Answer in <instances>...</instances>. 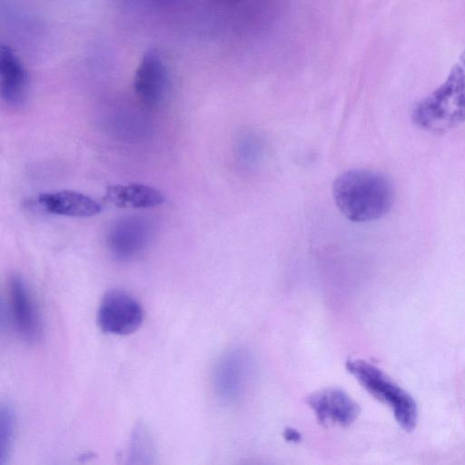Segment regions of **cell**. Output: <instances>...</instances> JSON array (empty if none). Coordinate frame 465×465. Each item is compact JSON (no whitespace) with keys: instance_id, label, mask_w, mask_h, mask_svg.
<instances>
[{"instance_id":"obj_1","label":"cell","mask_w":465,"mask_h":465,"mask_svg":"<svg viewBox=\"0 0 465 465\" xmlns=\"http://www.w3.org/2000/svg\"><path fill=\"white\" fill-rule=\"evenodd\" d=\"M332 196L340 212L350 221L379 220L391 209L394 188L383 173L369 169H351L336 177Z\"/></svg>"},{"instance_id":"obj_2","label":"cell","mask_w":465,"mask_h":465,"mask_svg":"<svg viewBox=\"0 0 465 465\" xmlns=\"http://www.w3.org/2000/svg\"><path fill=\"white\" fill-rule=\"evenodd\" d=\"M412 121L432 134H444L465 121V51L445 81L415 106Z\"/></svg>"},{"instance_id":"obj_3","label":"cell","mask_w":465,"mask_h":465,"mask_svg":"<svg viewBox=\"0 0 465 465\" xmlns=\"http://www.w3.org/2000/svg\"><path fill=\"white\" fill-rule=\"evenodd\" d=\"M348 371L374 398L386 404L406 431L415 429L418 408L414 399L381 370L361 360L347 362Z\"/></svg>"},{"instance_id":"obj_4","label":"cell","mask_w":465,"mask_h":465,"mask_svg":"<svg viewBox=\"0 0 465 465\" xmlns=\"http://www.w3.org/2000/svg\"><path fill=\"white\" fill-rule=\"evenodd\" d=\"M7 316L15 334L26 342L42 336V318L35 296L25 280L17 274L8 282Z\"/></svg>"},{"instance_id":"obj_5","label":"cell","mask_w":465,"mask_h":465,"mask_svg":"<svg viewBox=\"0 0 465 465\" xmlns=\"http://www.w3.org/2000/svg\"><path fill=\"white\" fill-rule=\"evenodd\" d=\"M143 321L141 303L122 289L104 293L97 311L99 328L114 335H128L137 331Z\"/></svg>"},{"instance_id":"obj_6","label":"cell","mask_w":465,"mask_h":465,"mask_svg":"<svg viewBox=\"0 0 465 465\" xmlns=\"http://www.w3.org/2000/svg\"><path fill=\"white\" fill-rule=\"evenodd\" d=\"M153 233V224L147 218L136 215L122 217L108 230L107 248L116 260L133 261L147 249Z\"/></svg>"},{"instance_id":"obj_7","label":"cell","mask_w":465,"mask_h":465,"mask_svg":"<svg viewBox=\"0 0 465 465\" xmlns=\"http://www.w3.org/2000/svg\"><path fill=\"white\" fill-rule=\"evenodd\" d=\"M252 371L251 355L242 349L223 354L215 365L213 384L217 394L229 401L238 399L244 391Z\"/></svg>"},{"instance_id":"obj_8","label":"cell","mask_w":465,"mask_h":465,"mask_svg":"<svg viewBox=\"0 0 465 465\" xmlns=\"http://www.w3.org/2000/svg\"><path fill=\"white\" fill-rule=\"evenodd\" d=\"M134 87L138 98L147 106L155 108L164 103L169 81L165 64L157 52L143 55L134 74Z\"/></svg>"},{"instance_id":"obj_9","label":"cell","mask_w":465,"mask_h":465,"mask_svg":"<svg viewBox=\"0 0 465 465\" xmlns=\"http://www.w3.org/2000/svg\"><path fill=\"white\" fill-rule=\"evenodd\" d=\"M34 203L45 213L75 218L94 216L102 211L98 201L71 190L41 193L35 198Z\"/></svg>"},{"instance_id":"obj_10","label":"cell","mask_w":465,"mask_h":465,"mask_svg":"<svg viewBox=\"0 0 465 465\" xmlns=\"http://www.w3.org/2000/svg\"><path fill=\"white\" fill-rule=\"evenodd\" d=\"M0 86L1 97L9 106L20 107L25 103L29 86L28 74L19 58L8 46L1 48Z\"/></svg>"},{"instance_id":"obj_11","label":"cell","mask_w":465,"mask_h":465,"mask_svg":"<svg viewBox=\"0 0 465 465\" xmlns=\"http://www.w3.org/2000/svg\"><path fill=\"white\" fill-rule=\"evenodd\" d=\"M308 402L321 421L342 426L351 424L359 414V406L344 391L337 389L315 392Z\"/></svg>"},{"instance_id":"obj_12","label":"cell","mask_w":465,"mask_h":465,"mask_svg":"<svg viewBox=\"0 0 465 465\" xmlns=\"http://www.w3.org/2000/svg\"><path fill=\"white\" fill-rule=\"evenodd\" d=\"M104 202L119 208L146 209L162 205L163 193L143 183H116L107 186Z\"/></svg>"},{"instance_id":"obj_13","label":"cell","mask_w":465,"mask_h":465,"mask_svg":"<svg viewBox=\"0 0 465 465\" xmlns=\"http://www.w3.org/2000/svg\"><path fill=\"white\" fill-rule=\"evenodd\" d=\"M15 429V416L8 404L1 405L0 414V463L5 464L10 455Z\"/></svg>"},{"instance_id":"obj_14","label":"cell","mask_w":465,"mask_h":465,"mask_svg":"<svg viewBox=\"0 0 465 465\" xmlns=\"http://www.w3.org/2000/svg\"><path fill=\"white\" fill-rule=\"evenodd\" d=\"M219 1L222 4H225L226 5H239L242 3H246L248 0H216Z\"/></svg>"}]
</instances>
